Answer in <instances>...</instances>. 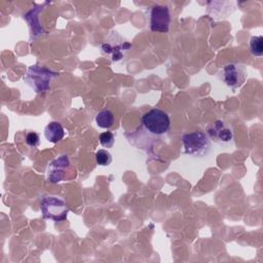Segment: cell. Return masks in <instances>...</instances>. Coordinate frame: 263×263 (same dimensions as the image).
Instances as JSON below:
<instances>
[{
  "label": "cell",
  "mask_w": 263,
  "mask_h": 263,
  "mask_svg": "<svg viewBox=\"0 0 263 263\" xmlns=\"http://www.w3.org/2000/svg\"><path fill=\"white\" fill-rule=\"evenodd\" d=\"M183 152L195 158H202L206 156L211 149V140L208 135L202 130H194L184 134L181 138Z\"/></svg>",
  "instance_id": "1"
},
{
  "label": "cell",
  "mask_w": 263,
  "mask_h": 263,
  "mask_svg": "<svg viewBox=\"0 0 263 263\" xmlns=\"http://www.w3.org/2000/svg\"><path fill=\"white\" fill-rule=\"evenodd\" d=\"M142 126L147 134L160 137L165 135L171 127V119L168 114L158 108H153L142 115Z\"/></svg>",
  "instance_id": "2"
},
{
  "label": "cell",
  "mask_w": 263,
  "mask_h": 263,
  "mask_svg": "<svg viewBox=\"0 0 263 263\" xmlns=\"http://www.w3.org/2000/svg\"><path fill=\"white\" fill-rule=\"evenodd\" d=\"M132 48V44L117 31H112L107 38L102 42V52L112 62H119Z\"/></svg>",
  "instance_id": "3"
},
{
  "label": "cell",
  "mask_w": 263,
  "mask_h": 263,
  "mask_svg": "<svg viewBox=\"0 0 263 263\" xmlns=\"http://www.w3.org/2000/svg\"><path fill=\"white\" fill-rule=\"evenodd\" d=\"M55 76L57 73L46 67L32 65L29 67L23 79L35 92H43L48 89L50 81Z\"/></svg>",
  "instance_id": "4"
},
{
  "label": "cell",
  "mask_w": 263,
  "mask_h": 263,
  "mask_svg": "<svg viewBox=\"0 0 263 263\" xmlns=\"http://www.w3.org/2000/svg\"><path fill=\"white\" fill-rule=\"evenodd\" d=\"M209 139L221 147H231L234 143V132L232 125L223 120L217 119L205 128Z\"/></svg>",
  "instance_id": "5"
},
{
  "label": "cell",
  "mask_w": 263,
  "mask_h": 263,
  "mask_svg": "<svg viewBox=\"0 0 263 263\" xmlns=\"http://www.w3.org/2000/svg\"><path fill=\"white\" fill-rule=\"evenodd\" d=\"M40 209L44 219H49L54 222H62L67 219L69 208L67 203L60 197L46 195L40 201Z\"/></svg>",
  "instance_id": "6"
},
{
  "label": "cell",
  "mask_w": 263,
  "mask_h": 263,
  "mask_svg": "<svg viewBox=\"0 0 263 263\" xmlns=\"http://www.w3.org/2000/svg\"><path fill=\"white\" fill-rule=\"evenodd\" d=\"M219 78L230 88L236 89L240 87L247 78L246 66L237 63L231 62L226 64L219 73Z\"/></svg>",
  "instance_id": "7"
},
{
  "label": "cell",
  "mask_w": 263,
  "mask_h": 263,
  "mask_svg": "<svg viewBox=\"0 0 263 263\" xmlns=\"http://www.w3.org/2000/svg\"><path fill=\"white\" fill-rule=\"evenodd\" d=\"M171 24V13L166 5L155 4L150 10V29L152 32L166 33Z\"/></svg>",
  "instance_id": "8"
},
{
  "label": "cell",
  "mask_w": 263,
  "mask_h": 263,
  "mask_svg": "<svg viewBox=\"0 0 263 263\" xmlns=\"http://www.w3.org/2000/svg\"><path fill=\"white\" fill-rule=\"evenodd\" d=\"M70 159L67 155L51 160L47 166V180L50 183L61 182L65 178L66 172L70 168Z\"/></svg>",
  "instance_id": "9"
},
{
  "label": "cell",
  "mask_w": 263,
  "mask_h": 263,
  "mask_svg": "<svg viewBox=\"0 0 263 263\" xmlns=\"http://www.w3.org/2000/svg\"><path fill=\"white\" fill-rule=\"evenodd\" d=\"M44 136L48 142L58 143L64 138L65 130L63 125L60 122L51 121L45 126Z\"/></svg>",
  "instance_id": "10"
},
{
  "label": "cell",
  "mask_w": 263,
  "mask_h": 263,
  "mask_svg": "<svg viewBox=\"0 0 263 263\" xmlns=\"http://www.w3.org/2000/svg\"><path fill=\"white\" fill-rule=\"evenodd\" d=\"M96 123L102 128H110L114 124V115L112 111L106 109L96 115Z\"/></svg>",
  "instance_id": "11"
},
{
  "label": "cell",
  "mask_w": 263,
  "mask_h": 263,
  "mask_svg": "<svg viewBox=\"0 0 263 263\" xmlns=\"http://www.w3.org/2000/svg\"><path fill=\"white\" fill-rule=\"evenodd\" d=\"M250 50L254 57H261L263 54V37L262 36L251 37Z\"/></svg>",
  "instance_id": "12"
},
{
  "label": "cell",
  "mask_w": 263,
  "mask_h": 263,
  "mask_svg": "<svg viewBox=\"0 0 263 263\" xmlns=\"http://www.w3.org/2000/svg\"><path fill=\"white\" fill-rule=\"evenodd\" d=\"M96 161L99 165L107 166L112 162V155L108 150L100 149L96 152Z\"/></svg>",
  "instance_id": "13"
},
{
  "label": "cell",
  "mask_w": 263,
  "mask_h": 263,
  "mask_svg": "<svg viewBox=\"0 0 263 263\" xmlns=\"http://www.w3.org/2000/svg\"><path fill=\"white\" fill-rule=\"evenodd\" d=\"M99 140H100V144L104 148H111L114 145V135L112 132L108 130L100 134Z\"/></svg>",
  "instance_id": "14"
},
{
  "label": "cell",
  "mask_w": 263,
  "mask_h": 263,
  "mask_svg": "<svg viewBox=\"0 0 263 263\" xmlns=\"http://www.w3.org/2000/svg\"><path fill=\"white\" fill-rule=\"evenodd\" d=\"M26 144L30 147H38L39 144H40V138H39V135L35 132H29L27 135H26Z\"/></svg>",
  "instance_id": "15"
}]
</instances>
